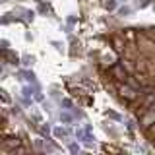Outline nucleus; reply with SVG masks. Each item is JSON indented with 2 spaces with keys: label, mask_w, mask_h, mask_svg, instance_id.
Segmentation results:
<instances>
[{
  "label": "nucleus",
  "mask_w": 155,
  "mask_h": 155,
  "mask_svg": "<svg viewBox=\"0 0 155 155\" xmlns=\"http://www.w3.org/2000/svg\"><path fill=\"white\" fill-rule=\"evenodd\" d=\"M60 120H64V122H68V120H70V116H68V114H62V116H60Z\"/></svg>",
  "instance_id": "6"
},
{
  "label": "nucleus",
  "mask_w": 155,
  "mask_h": 155,
  "mask_svg": "<svg viewBox=\"0 0 155 155\" xmlns=\"http://www.w3.org/2000/svg\"><path fill=\"white\" fill-rule=\"evenodd\" d=\"M105 41L111 58L99 62V76L155 147V25L116 29Z\"/></svg>",
  "instance_id": "1"
},
{
  "label": "nucleus",
  "mask_w": 155,
  "mask_h": 155,
  "mask_svg": "<svg viewBox=\"0 0 155 155\" xmlns=\"http://www.w3.org/2000/svg\"><path fill=\"white\" fill-rule=\"evenodd\" d=\"M107 8L109 10H114V2H113V0H109V2H107Z\"/></svg>",
  "instance_id": "4"
},
{
  "label": "nucleus",
  "mask_w": 155,
  "mask_h": 155,
  "mask_svg": "<svg viewBox=\"0 0 155 155\" xmlns=\"http://www.w3.org/2000/svg\"><path fill=\"white\" fill-rule=\"evenodd\" d=\"M120 14H122V16H128V14H130V8H120Z\"/></svg>",
  "instance_id": "3"
},
{
  "label": "nucleus",
  "mask_w": 155,
  "mask_h": 155,
  "mask_svg": "<svg viewBox=\"0 0 155 155\" xmlns=\"http://www.w3.org/2000/svg\"><path fill=\"white\" fill-rule=\"evenodd\" d=\"M78 149H80V147L76 146V144H72V146H70V151H74V153H76V151H78Z\"/></svg>",
  "instance_id": "5"
},
{
  "label": "nucleus",
  "mask_w": 155,
  "mask_h": 155,
  "mask_svg": "<svg viewBox=\"0 0 155 155\" xmlns=\"http://www.w3.org/2000/svg\"><path fill=\"white\" fill-rule=\"evenodd\" d=\"M54 136L56 138H66L68 136V130H66V128H56V130H54Z\"/></svg>",
  "instance_id": "2"
}]
</instances>
